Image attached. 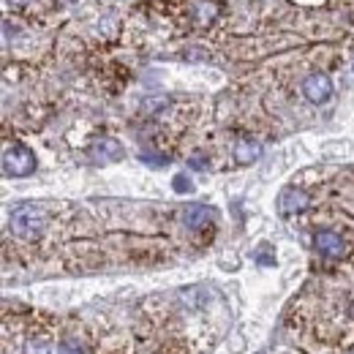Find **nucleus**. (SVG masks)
I'll return each mask as SVG.
<instances>
[{"label": "nucleus", "mask_w": 354, "mask_h": 354, "mask_svg": "<svg viewBox=\"0 0 354 354\" xmlns=\"http://www.w3.org/2000/svg\"><path fill=\"white\" fill-rule=\"evenodd\" d=\"M46 223H49V216H46L44 207L36 205V202H28V205L14 207L11 216H8V229H11L17 237H22V240H36V237H41Z\"/></svg>", "instance_id": "obj_1"}, {"label": "nucleus", "mask_w": 354, "mask_h": 354, "mask_svg": "<svg viewBox=\"0 0 354 354\" xmlns=\"http://www.w3.org/2000/svg\"><path fill=\"white\" fill-rule=\"evenodd\" d=\"M313 251L324 259H346L349 257V243L335 229H319L313 234Z\"/></svg>", "instance_id": "obj_2"}, {"label": "nucleus", "mask_w": 354, "mask_h": 354, "mask_svg": "<svg viewBox=\"0 0 354 354\" xmlns=\"http://www.w3.org/2000/svg\"><path fill=\"white\" fill-rule=\"evenodd\" d=\"M36 169V156L22 147V145H14V147H6L3 150V172L8 177H25Z\"/></svg>", "instance_id": "obj_3"}, {"label": "nucleus", "mask_w": 354, "mask_h": 354, "mask_svg": "<svg viewBox=\"0 0 354 354\" xmlns=\"http://www.w3.org/2000/svg\"><path fill=\"white\" fill-rule=\"evenodd\" d=\"M303 95L310 104H327L333 98V82L327 74H308L303 80Z\"/></svg>", "instance_id": "obj_4"}, {"label": "nucleus", "mask_w": 354, "mask_h": 354, "mask_svg": "<svg viewBox=\"0 0 354 354\" xmlns=\"http://www.w3.org/2000/svg\"><path fill=\"white\" fill-rule=\"evenodd\" d=\"M218 14H221V8H218L216 0H199V3L191 6V25L207 30L218 19Z\"/></svg>", "instance_id": "obj_5"}, {"label": "nucleus", "mask_w": 354, "mask_h": 354, "mask_svg": "<svg viewBox=\"0 0 354 354\" xmlns=\"http://www.w3.org/2000/svg\"><path fill=\"white\" fill-rule=\"evenodd\" d=\"M180 218H183V223H185L188 229L199 232V229H207L210 223L216 221V213H213V207H205V205H191V207H185V210L180 213Z\"/></svg>", "instance_id": "obj_6"}, {"label": "nucleus", "mask_w": 354, "mask_h": 354, "mask_svg": "<svg viewBox=\"0 0 354 354\" xmlns=\"http://www.w3.org/2000/svg\"><path fill=\"white\" fill-rule=\"evenodd\" d=\"M278 207H281L283 216H295V213L308 207V194L303 188H286L281 194V199H278Z\"/></svg>", "instance_id": "obj_7"}, {"label": "nucleus", "mask_w": 354, "mask_h": 354, "mask_svg": "<svg viewBox=\"0 0 354 354\" xmlns=\"http://www.w3.org/2000/svg\"><path fill=\"white\" fill-rule=\"evenodd\" d=\"M232 156H234V161H237L240 167H248V164H254V161L262 156V145H259L257 139H240V142L234 145Z\"/></svg>", "instance_id": "obj_8"}, {"label": "nucleus", "mask_w": 354, "mask_h": 354, "mask_svg": "<svg viewBox=\"0 0 354 354\" xmlns=\"http://www.w3.org/2000/svg\"><path fill=\"white\" fill-rule=\"evenodd\" d=\"M93 156L101 158V161H118L123 156V147L115 142V139H98L93 145Z\"/></svg>", "instance_id": "obj_9"}, {"label": "nucleus", "mask_w": 354, "mask_h": 354, "mask_svg": "<svg viewBox=\"0 0 354 354\" xmlns=\"http://www.w3.org/2000/svg\"><path fill=\"white\" fill-rule=\"evenodd\" d=\"M28 354H49V341H44V338H30L28 341Z\"/></svg>", "instance_id": "obj_10"}, {"label": "nucleus", "mask_w": 354, "mask_h": 354, "mask_svg": "<svg viewBox=\"0 0 354 354\" xmlns=\"http://www.w3.org/2000/svg\"><path fill=\"white\" fill-rule=\"evenodd\" d=\"M60 354H85V349L80 346V341H63L60 344Z\"/></svg>", "instance_id": "obj_11"}, {"label": "nucleus", "mask_w": 354, "mask_h": 354, "mask_svg": "<svg viewBox=\"0 0 354 354\" xmlns=\"http://www.w3.org/2000/svg\"><path fill=\"white\" fill-rule=\"evenodd\" d=\"M175 185H177V191H191V183H185V177L183 175L175 177Z\"/></svg>", "instance_id": "obj_12"}]
</instances>
